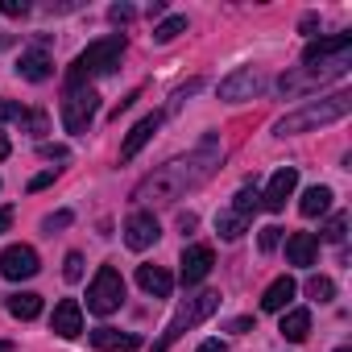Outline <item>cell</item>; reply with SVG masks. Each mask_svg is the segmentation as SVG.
Instances as JSON below:
<instances>
[{
  "label": "cell",
  "instance_id": "8992f818",
  "mask_svg": "<svg viewBox=\"0 0 352 352\" xmlns=\"http://www.w3.org/2000/svg\"><path fill=\"white\" fill-rule=\"evenodd\" d=\"M120 302H124V278H120V270L116 265H100L96 278H91V286H87V311L91 315H112V311H120Z\"/></svg>",
  "mask_w": 352,
  "mask_h": 352
},
{
  "label": "cell",
  "instance_id": "30bf717a",
  "mask_svg": "<svg viewBox=\"0 0 352 352\" xmlns=\"http://www.w3.org/2000/svg\"><path fill=\"white\" fill-rule=\"evenodd\" d=\"M157 236H162V228H157V220H153L149 212H133V216L124 220V245H129L133 253L157 245Z\"/></svg>",
  "mask_w": 352,
  "mask_h": 352
},
{
  "label": "cell",
  "instance_id": "9c48e42d",
  "mask_svg": "<svg viewBox=\"0 0 352 352\" xmlns=\"http://www.w3.org/2000/svg\"><path fill=\"white\" fill-rule=\"evenodd\" d=\"M294 187H298V170H294V166L274 170V179H270V187H265V195H261V208H265V212H282L286 199L294 195Z\"/></svg>",
  "mask_w": 352,
  "mask_h": 352
},
{
  "label": "cell",
  "instance_id": "f1b7e54d",
  "mask_svg": "<svg viewBox=\"0 0 352 352\" xmlns=\"http://www.w3.org/2000/svg\"><path fill=\"white\" fill-rule=\"evenodd\" d=\"M63 278H67V282H79V278H83V257H79V253H67V261H63Z\"/></svg>",
  "mask_w": 352,
  "mask_h": 352
},
{
  "label": "cell",
  "instance_id": "e0dca14e",
  "mask_svg": "<svg viewBox=\"0 0 352 352\" xmlns=\"http://www.w3.org/2000/svg\"><path fill=\"white\" fill-rule=\"evenodd\" d=\"M294 294H298V282H294L290 274H282V278H274V282L265 286V294H261V311H286Z\"/></svg>",
  "mask_w": 352,
  "mask_h": 352
},
{
  "label": "cell",
  "instance_id": "484cf974",
  "mask_svg": "<svg viewBox=\"0 0 352 352\" xmlns=\"http://www.w3.org/2000/svg\"><path fill=\"white\" fill-rule=\"evenodd\" d=\"M307 294H311L315 302H331V298H336V282L323 278V274H315V278H307Z\"/></svg>",
  "mask_w": 352,
  "mask_h": 352
},
{
  "label": "cell",
  "instance_id": "7a4b0ae2",
  "mask_svg": "<svg viewBox=\"0 0 352 352\" xmlns=\"http://www.w3.org/2000/svg\"><path fill=\"white\" fill-rule=\"evenodd\" d=\"M348 112H352V96H348V91H336V96L315 100V104H307V108H298V112H286V116L274 124V133H278V137L311 133V129H323V124H331V120H344Z\"/></svg>",
  "mask_w": 352,
  "mask_h": 352
},
{
  "label": "cell",
  "instance_id": "4316f807",
  "mask_svg": "<svg viewBox=\"0 0 352 352\" xmlns=\"http://www.w3.org/2000/svg\"><path fill=\"white\" fill-rule=\"evenodd\" d=\"M344 232H348V216H331V220H327V228H323V241L340 245V241H344Z\"/></svg>",
  "mask_w": 352,
  "mask_h": 352
},
{
  "label": "cell",
  "instance_id": "e575fe53",
  "mask_svg": "<svg viewBox=\"0 0 352 352\" xmlns=\"http://www.w3.org/2000/svg\"><path fill=\"white\" fill-rule=\"evenodd\" d=\"M54 174H58V170H42V174H34V179H30V191H42V187H50V183H54Z\"/></svg>",
  "mask_w": 352,
  "mask_h": 352
},
{
  "label": "cell",
  "instance_id": "836d02e7",
  "mask_svg": "<svg viewBox=\"0 0 352 352\" xmlns=\"http://www.w3.org/2000/svg\"><path fill=\"white\" fill-rule=\"evenodd\" d=\"M67 224H71V212H54V216H46V224H42V228H46V232H54V228H67Z\"/></svg>",
  "mask_w": 352,
  "mask_h": 352
},
{
  "label": "cell",
  "instance_id": "ac0fdd59",
  "mask_svg": "<svg viewBox=\"0 0 352 352\" xmlns=\"http://www.w3.org/2000/svg\"><path fill=\"white\" fill-rule=\"evenodd\" d=\"M157 124H162V116L153 112V116H145V120H137L133 129H129V137H124V145H120V157L129 162V157H137L141 149H145V141L157 133Z\"/></svg>",
  "mask_w": 352,
  "mask_h": 352
},
{
  "label": "cell",
  "instance_id": "8d00e7d4",
  "mask_svg": "<svg viewBox=\"0 0 352 352\" xmlns=\"http://www.w3.org/2000/svg\"><path fill=\"white\" fill-rule=\"evenodd\" d=\"M13 228V208H0V232Z\"/></svg>",
  "mask_w": 352,
  "mask_h": 352
},
{
  "label": "cell",
  "instance_id": "4fadbf2b",
  "mask_svg": "<svg viewBox=\"0 0 352 352\" xmlns=\"http://www.w3.org/2000/svg\"><path fill=\"white\" fill-rule=\"evenodd\" d=\"M50 327H54V336L75 340V336L83 331V307H79L75 298H63V302L54 307V315H50Z\"/></svg>",
  "mask_w": 352,
  "mask_h": 352
},
{
  "label": "cell",
  "instance_id": "7bdbcfd3",
  "mask_svg": "<svg viewBox=\"0 0 352 352\" xmlns=\"http://www.w3.org/2000/svg\"><path fill=\"white\" fill-rule=\"evenodd\" d=\"M0 46H5V34H0Z\"/></svg>",
  "mask_w": 352,
  "mask_h": 352
},
{
  "label": "cell",
  "instance_id": "52a82bcc",
  "mask_svg": "<svg viewBox=\"0 0 352 352\" xmlns=\"http://www.w3.org/2000/svg\"><path fill=\"white\" fill-rule=\"evenodd\" d=\"M38 270H42V261H38V253L30 245H9L5 253H0V274H5L9 282H25Z\"/></svg>",
  "mask_w": 352,
  "mask_h": 352
},
{
  "label": "cell",
  "instance_id": "ab89813d",
  "mask_svg": "<svg viewBox=\"0 0 352 352\" xmlns=\"http://www.w3.org/2000/svg\"><path fill=\"white\" fill-rule=\"evenodd\" d=\"M9 149H13V145H9V137H5V133H0V162H5V157H9Z\"/></svg>",
  "mask_w": 352,
  "mask_h": 352
},
{
  "label": "cell",
  "instance_id": "ba28073f",
  "mask_svg": "<svg viewBox=\"0 0 352 352\" xmlns=\"http://www.w3.org/2000/svg\"><path fill=\"white\" fill-rule=\"evenodd\" d=\"M257 91H261V75H257V67H241V71H232V75L220 79V100H228V104L253 100Z\"/></svg>",
  "mask_w": 352,
  "mask_h": 352
},
{
  "label": "cell",
  "instance_id": "60d3db41",
  "mask_svg": "<svg viewBox=\"0 0 352 352\" xmlns=\"http://www.w3.org/2000/svg\"><path fill=\"white\" fill-rule=\"evenodd\" d=\"M0 352H13V344H9V340H0Z\"/></svg>",
  "mask_w": 352,
  "mask_h": 352
},
{
  "label": "cell",
  "instance_id": "d590c367",
  "mask_svg": "<svg viewBox=\"0 0 352 352\" xmlns=\"http://www.w3.org/2000/svg\"><path fill=\"white\" fill-rule=\"evenodd\" d=\"M42 157H58V162H67V145H42Z\"/></svg>",
  "mask_w": 352,
  "mask_h": 352
},
{
  "label": "cell",
  "instance_id": "d4e9b609",
  "mask_svg": "<svg viewBox=\"0 0 352 352\" xmlns=\"http://www.w3.org/2000/svg\"><path fill=\"white\" fill-rule=\"evenodd\" d=\"M179 34H187V17H179V13H174V17H166L162 25H153V42H157V46L174 42Z\"/></svg>",
  "mask_w": 352,
  "mask_h": 352
},
{
  "label": "cell",
  "instance_id": "cb8c5ba5",
  "mask_svg": "<svg viewBox=\"0 0 352 352\" xmlns=\"http://www.w3.org/2000/svg\"><path fill=\"white\" fill-rule=\"evenodd\" d=\"M257 208H261V191L245 183V187L236 191V199H232V212H236V216H245V220H253V212H257Z\"/></svg>",
  "mask_w": 352,
  "mask_h": 352
},
{
  "label": "cell",
  "instance_id": "8fae6325",
  "mask_svg": "<svg viewBox=\"0 0 352 352\" xmlns=\"http://www.w3.org/2000/svg\"><path fill=\"white\" fill-rule=\"evenodd\" d=\"M340 54H352V38H348V34H331V38L307 42L302 67H315V63H327V58H340Z\"/></svg>",
  "mask_w": 352,
  "mask_h": 352
},
{
  "label": "cell",
  "instance_id": "7402d4cb",
  "mask_svg": "<svg viewBox=\"0 0 352 352\" xmlns=\"http://www.w3.org/2000/svg\"><path fill=\"white\" fill-rule=\"evenodd\" d=\"M327 208H331V191H327V187H307V191H302V204H298V212H302L307 220L323 216Z\"/></svg>",
  "mask_w": 352,
  "mask_h": 352
},
{
  "label": "cell",
  "instance_id": "4dcf8cb0",
  "mask_svg": "<svg viewBox=\"0 0 352 352\" xmlns=\"http://www.w3.org/2000/svg\"><path fill=\"white\" fill-rule=\"evenodd\" d=\"M21 129H30V133H34V137H42V133H46V129H50V120H46V112H30V116H25V124H21Z\"/></svg>",
  "mask_w": 352,
  "mask_h": 352
},
{
  "label": "cell",
  "instance_id": "d6986e66",
  "mask_svg": "<svg viewBox=\"0 0 352 352\" xmlns=\"http://www.w3.org/2000/svg\"><path fill=\"white\" fill-rule=\"evenodd\" d=\"M315 253H319V241H315L311 232L286 236V257H290V265H315Z\"/></svg>",
  "mask_w": 352,
  "mask_h": 352
},
{
  "label": "cell",
  "instance_id": "3957f363",
  "mask_svg": "<svg viewBox=\"0 0 352 352\" xmlns=\"http://www.w3.org/2000/svg\"><path fill=\"white\" fill-rule=\"evenodd\" d=\"M120 58H124V34L100 38V42H91V46L75 58V67H71V79H67V83H87L91 75H112V71L120 67Z\"/></svg>",
  "mask_w": 352,
  "mask_h": 352
},
{
  "label": "cell",
  "instance_id": "7c38bea8",
  "mask_svg": "<svg viewBox=\"0 0 352 352\" xmlns=\"http://www.w3.org/2000/svg\"><path fill=\"white\" fill-rule=\"evenodd\" d=\"M212 265H216V253H212L208 245H191V249H183V282H187V286L204 282V278L212 274Z\"/></svg>",
  "mask_w": 352,
  "mask_h": 352
},
{
  "label": "cell",
  "instance_id": "6da1fadb",
  "mask_svg": "<svg viewBox=\"0 0 352 352\" xmlns=\"http://www.w3.org/2000/svg\"><path fill=\"white\" fill-rule=\"evenodd\" d=\"M216 166H220V145L208 137L195 153L174 157V162L157 166L153 174H145V179L137 183V191H133V199H137V204H174L183 191L199 187Z\"/></svg>",
  "mask_w": 352,
  "mask_h": 352
},
{
  "label": "cell",
  "instance_id": "5b68a950",
  "mask_svg": "<svg viewBox=\"0 0 352 352\" xmlns=\"http://www.w3.org/2000/svg\"><path fill=\"white\" fill-rule=\"evenodd\" d=\"M100 112V96L87 83H67L63 91V129L67 133H87Z\"/></svg>",
  "mask_w": 352,
  "mask_h": 352
},
{
  "label": "cell",
  "instance_id": "74e56055",
  "mask_svg": "<svg viewBox=\"0 0 352 352\" xmlns=\"http://www.w3.org/2000/svg\"><path fill=\"white\" fill-rule=\"evenodd\" d=\"M199 352H224V340H204Z\"/></svg>",
  "mask_w": 352,
  "mask_h": 352
},
{
  "label": "cell",
  "instance_id": "f546056e",
  "mask_svg": "<svg viewBox=\"0 0 352 352\" xmlns=\"http://www.w3.org/2000/svg\"><path fill=\"white\" fill-rule=\"evenodd\" d=\"M0 13L5 17H30V0H0Z\"/></svg>",
  "mask_w": 352,
  "mask_h": 352
},
{
  "label": "cell",
  "instance_id": "ffe728a7",
  "mask_svg": "<svg viewBox=\"0 0 352 352\" xmlns=\"http://www.w3.org/2000/svg\"><path fill=\"white\" fill-rule=\"evenodd\" d=\"M290 344H302L307 336H311V311H302V307H294V311H286L282 315V327H278Z\"/></svg>",
  "mask_w": 352,
  "mask_h": 352
},
{
  "label": "cell",
  "instance_id": "1f68e13d",
  "mask_svg": "<svg viewBox=\"0 0 352 352\" xmlns=\"http://www.w3.org/2000/svg\"><path fill=\"white\" fill-rule=\"evenodd\" d=\"M278 245H282V228H274V224L261 228V253H274Z\"/></svg>",
  "mask_w": 352,
  "mask_h": 352
},
{
  "label": "cell",
  "instance_id": "603a6c76",
  "mask_svg": "<svg viewBox=\"0 0 352 352\" xmlns=\"http://www.w3.org/2000/svg\"><path fill=\"white\" fill-rule=\"evenodd\" d=\"M216 232H220L224 241H241V236L249 232V220H245V216H236V212L228 208V212H220V216H216Z\"/></svg>",
  "mask_w": 352,
  "mask_h": 352
},
{
  "label": "cell",
  "instance_id": "83f0119b",
  "mask_svg": "<svg viewBox=\"0 0 352 352\" xmlns=\"http://www.w3.org/2000/svg\"><path fill=\"white\" fill-rule=\"evenodd\" d=\"M25 116H30V108H21L17 100H0V120H17V124H25Z\"/></svg>",
  "mask_w": 352,
  "mask_h": 352
},
{
  "label": "cell",
  "instance_id": "9a60e30c",
  "mask_svg": "<svg viewBox=\"0 0 352 352\" xmlns=\"http://www.w3.org/2000/svg\"><path fill=\"white\" fill-rule=\"evenodd\" d=\"M17 75L30 79V83H46V79L54 75V63H50L46 50H25V54L17 58Z\"/></svg>",
  "mask_w": 352,
  "mask_h": 352
},
{
  "label": "cell",
  "instance_id": "b9f144b4",
  "mask_svg": "<svg viewBox=\"0 0 352 352\" xmlns=\"http://www.w3.org/2000/svg\"><path fill=\"white\" fill-rule=\"evenodd\" d=\"M336 352H352V348H336Z\"/></svg>",
  "mask_w": 352,
  "mask_h": 352
},
{
  "label": "cell",
  "instance_id": "2e32d148",
  "mask_svg": "<svg viewBox=\"0 0 352 352\" xmlns=\"http://www.w3.org/2000/svg\"><path fill=\"white\" fill-rule=\"evenodd\" d=\"M137 286H141L145 294H153V298H170L174 278H170V270H162V265H137Z\"/></svg>",
  "mask_w": 352,
  "mask_h": 352
},
{
  "label": "cell",
  "instance_id": "f35d334b",
  "mask_svg": "<svg viewBox=\"0 0 352 352\" xmlns=\"http://www.w3.org/2000/svg\"><path fill=\"white\" fill-rule=\"evenodd\" d=\"M315 25H319V17H315V13H307V17H302V25H298V30H302V34H311V30H315Z\"/></svg>",
  "mask_w": 352,
  "mask_h": 352
},
{
  "label": "cell",
  "instance_id": "5bb4252c",
  "mask_svg": "<svg viewBox=\"0 0 352 352\" xmlns=\"http://www.w3.org/2000/svg\"><path fill=\"white\" fill-rule=\"evenodd\" d=\"M91 344L100 352H133V348H141V336L137 331H116V327H96Z\"/></svg>",
  "mask_w": 352,
  "mask_h": 352
},
{
  "label": "cell",
  "instance_id": "44dd1931",
  "mask_svg": "<svg viewBox=\"0 0 352 352\" xmlns=\"http://www.w3.org/2000/svg\"><path fill=\"white\" fill-rule=\"evenodd\" d=\"M9 315L13 319H38L42 315V294H34V290L9 294Z\"/></svg>",
  "mask_w": 352,
  "mask_h": 352
},
{
  "label": "cell",
  "instance_id": "d6a6232c",
  "mask_svg": "<svg viewBox=\"0 0 352 352\" xmlns=\"http://www.w3.org/2000/svg\"><path fill=\"white\" fill-rule=\"evenodd\" d=\"M108 21H112V25H129V21H133V9H129V5H112V9H108Z\"/></svg>",
  "mask_w": 352,
  "mask_h": 352
},
{
  "label": "cell",
  "instance_id": "277c9868",
  "mask_svg": "<svg viewBox=\"0 0 352 352\" xmlns=\"http://www.w3.org/2000/svg\"><path fill=\"white\" fill-rule=\"evenodd\" d=\"M216 311H220V294H216V290H204V294L179 302V311H174V319L166 323V331H162V340L153 344V352H170L174 340H183L199 319H208V315H216Z\"/></svg>",
  "mask_w": 352,
  "mask_h": 352
}]
</instances>
